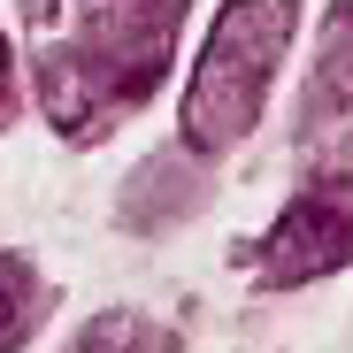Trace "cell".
I'll return each mask as SVG.
<instances>
[{
    "mask_svg": "<svg viewBox=\"0 0 353 353\" xmlns=\"http://www.w3.org/2000/svg\"><path fill=\"white\" fill-rule=\"evenodd\" d=\"M77 353H176V338L154 330V323L131 315V307H115V315H100V323L77 338Z\"/></svg>",
    "mask_w": 353,
    "mask_h": 353,
    "instance_id": "obj_6",
    "label": "cell"
},
{
    "mask_svg": "<svg viewBox=\"0 0 353 353\" xmlns=\"http://www.w3.org/2000/svg\"><path fill=\"white\" fill-rule=\"evenodd\" d=\"M315 115L353 123V0L330 8L323 23V54H315Z\"/></svg>",
    "mask_w": 353,
    "mask_h": 353,
    "instance_id": "obj_4",
    "label": "cell"
},
{
    "mask_svg": "<svg viewBox=\"0 0 353 353\" xmlns=\"http://www.w3.org/2000/svg\"><path fill=\"white\" fill-rule=\"evenodd\" d=\"M185 8L192 0H23L46 115L70 139H100L108 123H123L161 85Z\"/></svg>",
    "mask_w": 353,
    "mask_h": 353,
    "instance_id": "obj_1",
    "label": "cell"
},
{
    "mask_svg": "<svg viewBox=\"0 0 353 353\" xmlns=\"http://www.w3.org/2000/svg\"><path fill=\"white\" fill-rule=\"evenodd\" d=\"M31 323H39V276H31V261L0 254V353H16L31 338Z\"/></svg>",
    "mask_w": 353,
    "mask_h": 353,
    "instance_id": "obj_5",
    "label": "cell"
},
{
    "mask_svg": "<svg viewBox=\"0 0 353 353\" xmlns=\"http://www.w3.org/2000/svg\"><path fill=\"white\" fill-rule=\"evenodd\" d=\"M0 108H8V39H0Z\"/></svg>",
    "mask_w": 353,
    "mask_h": 353,
    "instance_id": "obj_7",
    "label": "cell"
},
{
    "mask_svg": "<svg viewBox=\"0 0 353 353\" xmlns=\"http://www.w3.org/2000/svg\"><path fill=\"white\" fill-rule=\"evenodd\" d=\"M345 261H353V176L330 169L276 215L261 269H269V284H307V276H330Z\"/></svg>",
    "mask_w": 353,
    "mask_h": 353,
    "instance_id": "obj_3",
    "label": "cell"
},
{
    "mask_svg": "<svg viewBox=\"0 0 353 353\" xmlns=\"http://www.w3.org/2000/svg\"><path fill=\"white\" fill-rule=\"evenodd\" d=\"M292 31H300V0H230L215 16L192 92H185V146L192 154H223L254 131Z\"/></svg>",
    "mask_w": 353,
    "mask_h": 353,
    "instance_id": "obj_2",
    "label": "cell"
}]
</instances>
